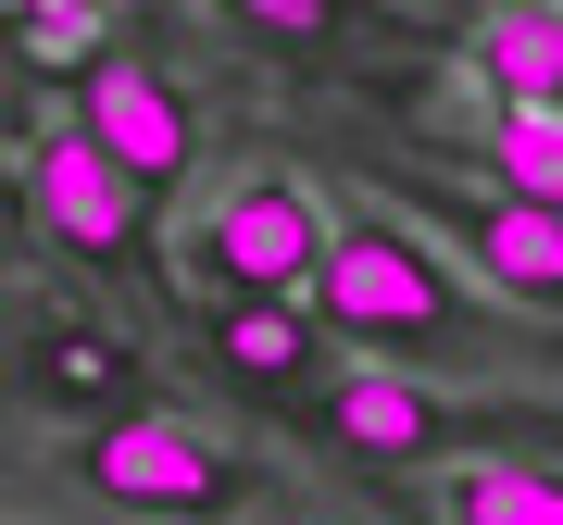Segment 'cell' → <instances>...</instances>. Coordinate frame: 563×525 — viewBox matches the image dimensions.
<instances>
[{
  "instance_id": "6da1fadb",
  "label": "cell",
  "mask_w": 563,
  "mask_h": 525,
  "mask_svg": "<svg viewBox=\"0 0 563 525\" xmlns=\"http://www.w3.org/2000/svg\"><path fill=\"white\" fill-rule=\"evenodd\" d=\"M313 313H325V338L388 350L401 376L413 364L426 376H514V364L563 376L551 325H526L514 301H488V288L463 276L426 225H401V213H339V250H325V276H313Z\"/></svg>"
},
{
  "instance_id": "7a4b0ae2",
  "label": "cell",
  "mask_w": 563,
  "mask_h": 525,
  "mask_svg": "<svg viewBox=\"0 0 563 525\" xmlns=\"http://www.w3.org/2000/svg\"><path fill=\"white\" fill-rule=\"evenodd\" d=\"M313 425L363 463H563V401H539V388L451 401L439 376L401 364H339L313 388Z\"/></svg>"
},
{
  "instance_id": "3957f363",
  "label": "cell",
  "mask_w": 563,
  "mask_h": 525,
  "mask_svg": "<svg viewBox=\"0 0 563 525\" xmlns=\"http://www.w3.org/2000/svg\"><path fill=\"white\" fill-rule=\"evenodd\" d=\"M325 250H339V213L313 201V176H288V163H251V176H225L201 213L176 225V262L188 288L225 313V301H313Z\"/></svg>"
},
{
  "instance_id": "277c9868",
  "label": "cell",
  "mask_w": 563,
  "mask_h": 525,
  "mask_svg": "<svg viewBox=\"0 0 563 525\" xmlns=\"http://www.w3.org/2000/svg\"><path fill=\"white\" fill-rule=\"evenodd\" d=\"M76 476L101 488L113 513H163V525H213V513H239L251 501V450H225L213 425H188V413H125V425H88L76 438Z\"/></svg>"
},
{
  "instance_id": "5b68a950",
  "label": "cell",
  "mask_w": 563,
  "mask_h": 525,
  "mask_svg": "<svg viewBox=\"0 0 563 525\" xmlns=\"http://www.w3.org/2000/svg\"><path fill=\"white\" fill-rule=\"evenodd\" d=\"M413 225L488 288V301H514L526 325L563 338V213L501 201V188H413Z\"/></svg>"
},
{
  "instance_id": "8992f818",
  "label": "cell",
  "mask_w": 563,
  "mask_h": 525,
  "mask_svg": "<svg viewBox=\"0 0 563 525\" xmlns=\"http://www.w3.org/2000/svg\"><path fill=\"white\" fill-rule=\"evenodd\" d=\"M25 201H38V225H51L63 250L125 262V250H139V201H151V188L125 176L88 125H51V138H25Z\"/></svg>"
},
{
  "instance_id": "52a82bcc",
  "label": "cell",
  "mask_w": 563,
  "mask_h": 525,
  "mask_svg": "<svg viewBox=\"0 0 563 525\" xmlns=\"http://www.w3.org/2000/svg\"><path fill=\"white\" fill-rule=\"evenodd\" d=\"M76 125H88L139 188H176L188 163H201V113H188L176 76H151V63H88V76H76Z\"/></svg>"
},
{
  "instance_id": "ba28073f",
  "label": "cell",
  "mask_w": 563,
  "mask_h": 525,
  "mask_svg": "<svg viewBox=\"0 0 563 525\" xmlns=\"http://www.w3.org/2000/svg\"><path fill=\"white\" fill-rule=\"evenodd\" d=\"M25 401L125 425V413H151V364H139V338H113L88 313H25Z\"/></svg>"
},
{
  "instance_id": "9c48e42d",
  "label": "cell",
  "mask_w": 563,
  "mask_h": 525,
  "mask_svg": "<svg viewBox=\"0 0 563 525\" xmlns=\"http://www.w3.org/2000/svg\"><path fill=\"white\" fill-rule=\"evenodd\" d=\"M463 76L488 88V113H563V0H501L463 51Z\"/></svg>"
},
{
  "instance_id": "30bf717a",
  "label": "cell",
  "mask_w": 563,
  "mask_h": 525,
  "mask_svg": "<svg viewBox=\"0 0 563 525\" xmlns=\"http://www.w3.org/2000/svg\"><path fill=\"white\" fill-rule=\"evenodd\" d=\"M213 350H225V376H251V388H301L325 364V313L313 301H225Z\"/></svg>"
},
{
  "instance_id": "8fae6325",
  "label": "cell",
  "mask_w": 563,
  "mask_h": 525,
  "mask_svg": "<svg viewBox=\"0 0 563 525\" xmlns=\"http://www.w3.org/2000/svg\"><path fill=\"white\" fill-rule=\"evenodd\" d=\"M439 525H563V463H439Z\"/></svg>"
},
{
  "instance_id": "7c38bea8",
  "label": "cell",
  "mask_w": 563,
  "mask_h": 525,
  "mask_svg": "<svg viewBox=\"0 0 563 525\" xmlns=\"http://www.w3.org/2000/svg\"><path fill=\"white\" fill-rule=\"evenodd\" d=\"M476 163H488V188H501V201L563 213V113H488Z\"/></svg>"
},
{
  "instance_id": "4fadbf2b",
  "label": "cell",
  "mask_w": 563,
  "mask_h": 525,
  "mask_svg": "<svg viewBox=\"0 0 563 525\" xmlns=\"http://www.w3.org/2000/svg\"><path fill=\"white\" fill-rule=\"evenodd\" d=\"M101 25H113V0H13L25 63H88V51H101Z\"/></svg>"
},
{
  "instance_id": "5bb4252c",
  "label": "cell",
  "mask_w": 563,
  "mask_h": 525,
  "mask_svg": "<svg viewBox=\"0 0 563 525\" xmlns=\"http://www.w3.org/2000/svg\"><path fill=\"white\" fill-rule=\"evenodd\" d=\"M239 13H251V25H276V38H313L325 0H239Z\"/></svg>"
}]
</instances>
